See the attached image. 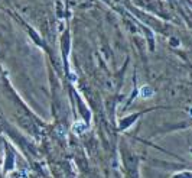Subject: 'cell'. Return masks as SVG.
<instances>
[{
    "label": "cell",
    "mask_w": 192,
    "mask_h": 178,
    "mask_svg": "<svg viewBox=\"0 0 192 178\" xmlns=\"http://www.w3.org/2000/svg\"><path fill=\"white\" fill-rule=\"evenodd\" d=\"M152 94H153V90L150 89L149 86H143V87L140 89V97H143V98L152 97Z\"/></svg>",
    "instance_id": "obj_1"
}]
</instances>
